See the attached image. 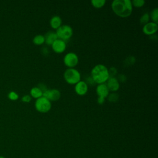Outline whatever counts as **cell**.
Wrapping results in <instances>:
<instances>
[{
  "label": "cell",
  "mask_w": 158,
  "mask_h": 158,
  "mask_svg": "<svg viewBox=\"0 0 158 158\" xmlns=\"http://www.w3.org/2000/svg\"><path fill=\"white\" fill-rule=\"evenodd\" d=\"M111 7L113 12L121 17H127L132 12L133 6L130 0H114Z\"/></svg>",
  "instance_id": "6da1fadb"
},
{
  "label": "cell",
  "mask_w": 158,
  "mask_h": 158,
  "mask_svg": "<svg viewBox=\"0 0 158 158\" xmlns=\"http://www.w3.org/2000/svg\"><path fill=\"white\" fill-rule=\"evenodd\" d=\"M91 77L94 83H104L109 78V69L102 64L96 65L91 70Z\"/></svg>",
  "instance_id": "7a4b0ae2"
},
{
  "label": "cell",
  "mask_w": 158,
  "mask_h": 158,
  "mask_svg": "<svg viewBox=\"0 0 158 158\" xmlns=\"http://www.w3.org/2000/svg\"><path fill=\"white\" fill-rule=\"evenodd\" d=\"M64 77L67 83L70 85H75L80 81L81 75L77 69L73 68H69L65 71Z\"/></svg>",
  "instance_id": "3957f363"
},
{
  "label": "cell",
  "mask_w": 158,
  "mask_h": 158,
  "mask_svg": "<svg viewBox=\"0 0 158 158\" xmlns=\"http://www.w3.org/2000/svg\"><path fill=\"white\" fill-rule=\"evenodd\" d=\"M55 33L58 39L65 41L72 37L73 35V30L70 26L68 25H63L56 29Z\"/></svg>",
  "instance_id": "277c9868"
},
{
  "label": "cell",
  "mask_w": 158,
  "mask_h": 158,
  "mask_svg": "<svg viewBox=\"0 0 158 158\" xmlns=\"http://www.w3.org/2000/svg\"><path fill=\"white\" fill-rule=\"evenodd\" d=\"M36 109L42 113L48 112L51 108V101L43 96L36 99L35 104Z\"/></svg>",
  "instance_id": "5b68a950"
},
{
  "label": "cell",
  "mask_w": 158,
  "mask_h": 158,
  "mask_svg": "<svg viewBox=\"0 0 158 158\" xmlns=\"http://www.w3.org/2000/svg\"><path fill=\"white\" fill-rule=\"evenodd\" d=\"M64 64L69 68H73L75 67L78 63V56L72 52H68L64 57Z\"/></svg>",
  "instance_id": "8992f818"
},
{
  "label": "cell",
  "mask_w": 158,
  "mask_h": 158,
  "mask_svg": "<svg viewBox=\"0 0 158 158\" xmlns=\"http://www.w3.org/2000/svg\"><path fill=\"white\" fill-rule=\"evenodd\" d=\"M50 101H56L60 98V92L57 89H47L43 93V96Z\"/></svg>",
  "instance_id": "52a82bcc"
},
{
  "label": "cell",
  "mask_w": 158,
  "mask_h": 158,
  "mask_svg": "<svg viewBox=\"0 0 158 158\" xmlns=\"http://www.w3.org/2000/svg\"><path fill=\"white\" fill-rule=\"evenodd\" d=\"M158 30L157 23L154 22H148L144 25L143 27V31L144 34L148 35H153Z\"/></svg>",
  "instance_id": "ba28073f"
},
{
  "label": "cell",
  "mask_w": 158,
  "mask_h": 158,
  "mask_svg": "<svg viewBox=\"0 0 158 158\" xmlns=\"http://www.w3.org/2000/svg\"><path fill=\"white\" fill-rule=\"evenodd\" d=\"M52 50L56 53H62L66 49L65 42L62 40L57 39L52 44Z\"/></svg>",
  "instance_id": "9c48e42d"
},
{
  "label": "cell",
  "mask_w": 158,
  "mask_h": 158,
  "mask_svg": "<svg viewBox=\"0 0 158 158\" xmlns=\"http://www.w3.org/2000/svg\"><path fill=\"white\" fill-rule=\"evenodd\" d=\"M75 91L76 93L80 96L85 95L88 91V85L84 81H80L75 84Z\"/></svg>",
  "instance_id": "30bf717a"
},
{
  "label": "cell",
  "mask_w": 158,
  "mask_h": 158,
  "mask_svg": "<svg viewBox=\"0 0 158 158\" xmlns=\"http://www.w3.org/2000/svg\"><path fill=\"white\" fill-rule=\"evenodd\" d=\"M109 89L106 84H99L96 87V93L98 96V98L105 99L109 95Z\"/></svg>",
  "instance_id": "8fae6325"
},
{
  "label": "cell",
  "mask_w": 158,
  "mask_h": 158,
  "mask_svg": "<svg viewBox=\"0 0 158 158\" xmlns=\"http://www.w3.org/2000/svg\"><path fill=\"white\" fill-rule=\"evenodd\" d=\"M106 85L109 90L112 91H117L120 87V84L118 81V79H117L114 77H110L109 78V79L107 80Z\"/></svg>",
  "instance_id": "7c38bea8"
},
{
  "label": "cell",
  "mask_w": 158,
  "mask_h": 158,
  "mask_svg": "<svg viewBox=\"0 0 158 158\" xmlns=\"http://www.w3.org/2000/svg\"><path fill=\"white\" fill-rule=\"evenodd\" d=\"M44 38H45V43L48 45H51L57 39H58L56 33L53 31L48 32L44 36Z\"/></svg>",
  "instance_id": "4fadbf2b"
},
{
  "label": "cell",
  "mask_w": 158,
  "mask_h": 158,
  "mask_svg": "<svg viewBox=\"0 0 158 158\" xmlns=\"http://www.w3.org/2000/svg\"><path fill=\"white\" fill-rule=\"evenodd\" d=\"M50 25L53 29H57L62 25V19L59 16L52 17L50 20Z\"/></svg>",
  "instance_id": "5bb4252c"
},
{
  "label": "cell",
  "mask_w": 158,
  "mask_h": 158,
  "mask_svg": "<svg viewBox=\"0 0 158 158\" xmlns=\"http://www.w3.org/2000/svg\"><path fill=\"white\" fill-rule=\"evenodd\" d=\"M30 94L33 98L38 99L43 96V92L39 88H38L37 86H35L31 89Z\"/></svg>",
  "instance_id": "9a60e30c"
},
{
  "label": "cell",
  "mask_w": 158,
  "mask_h": 158,
  "mask_svg": "<svg viewBox=\"0 0 158 158\" xmlns=\"http://www.w3.org/2000/svg\"><path fill=\"white\" fill-rule=\"evenodd\" d=\"M33 42L36 45H41L43 44L44 42H45V38H44V36L42 35H38L36 36H35L33 38Z\"/></svg>",
  "instance_id": "2e32d148"
},
{
  "label": "cell",
  "mask_w": 158,
  "mask_h": 158,
  "mask_svg": "<svg viewBox=\"0 0 158 158\" xmlns=\"http://www.w3.org/2000/svg\"><path fill=\"white\" fill-rule=\"evenodd\" d=\"M91 2L93 7L96 8H101L105 5L106 1V0H92Z\"/></svg>",
  "instance_id": "e0dca14e"
},
{
  "label": "cell",
  "mask_w": 158,
  "mask_h": 158,
  "mask_svg": "<svg viewBox=\"0 0 158 158\" xmlns=\"http://www.w3.org/2000/svg\"><path fill=\"white\" fill-rule=\"evenodd\" d=\"M151 18L152 20V22L157 23L158 22V9L155 8L151 12Z\"/></svg>",
  "instance_id": "ac0fdd59"
},
{
  "label": "cell",
  "mask_w": 158,
  "mask_h": 158,
  "mask_svg": "<svg viewBox=\"0 0 158 158\" xmlns=\"http://www.w3.org/2000/svg\"><path fill=\"white\" fill-rule=\"evenodd\" d=\"M132 6L136 7H140L144 5L145 1L144 0H133L131 1Z\"/></svg>",
  "instance_id": "d6986e66"
},
{
  "label": "cell",
  "mask_w": 158,
  "mask_h": 158,
  "mask_svg": "<svg viewBox=\"0 0 158 158\" xmlns=\"http://www.w3.org/2000/svg\"><path fill=\"white\" fill-rule=\"evenodd\" d=\"M149 15L148 13H145L139 19V21H140V23L141 24H143V25H145L146 23H148V21H149Z\"/></svg>",
  "instance_id": "ffe728a7"
},
{
  "label": "cell",
  "mask_w": 158,
  "mask_h": 158,
  "mask_svg": "<svg viewBox=\"0 0 158 158\" xmlns=\"http://www.w3.org/2000/svg\"><path fill=\"white\" fill-rule=\"evenodd\" d=\"M107 98L108 99V101H109L110 102H114L118 100V96L117 93H111V94H109Z\"/></svg>",
  "instance_id": "44dd1931"
},
{
  "label": "cell",
  "mask_w": 158,
  "mask_h": 158,
  "mask_svg": "<svg viewBox=\"0 0 158 158\" xmlns=\"http://www.w3.org/2000/svg\"><path fill=\"white\" fill-rule=\"evenodd\" d=\"M135 62V58L134 57H133V56H129L125 60V63L126 64H127L128 65L134 64Z\"/></svg>",
  "instance_id": "7402d4cb"
},
{
  "label": "cell",
  "mask_w": 158,
  "mask_h": 158,
  "mask_svg": "<svg viewBox=\"0 0 158 158\" xmlns=\"http://www.w3.org/2000/svg\"><path fill=\"white\" fill-rule=\"evenodd\" d=\"M9 98L10 99L15 101V100H17L18 99L19 96H18V94L15 92L11 91L9 94Z\"/></svg>",
  "instance_id": "603a6c76"
},
{
  "label": "cell",
  "mask_w": 158,
  "mask_h": 158,
  "mask_svg": "<svg viewBox=\"0 0 158 158\" xmlns=\"http://www.w3.org/2000/svg\"><path fill=\"white\" fill-rule=\"evenodd\" d=\"M117 73V69L115 67H111L109 70V77H114Z\"/></svg>",
  "instance_id": "cb8c5ba5"
},
{
  "label": "cell",
  "mask_w": 158,
  "mask_h": 158,
  "mask_svg": "<svg viewBox=\"0 0 158 158\" xmlns=\"http://www.w3.org/2000/svg\"><path fill=\"white\" fill-rule=\"evenodd\" d=\"M37 87L39 88L41 90V91L43 92V93L44 91H46L47 90V87H46V86L44 84H43V83L39 84Z\"/></svg>",
  "instance_id": "d4e9b609"
},
{
  "label": "cell",
  "mask_w": 158,
  "mask_h": 158,
  "mask_svg": "<svg viewBox=\"0 0 158 158\" xmlns=\"http://www.w3.org/2000/svg\"><path fill=\"white\" fill-rule=\"evenodd\" d=\"M31 98L29 95H25L22 98V101L23 102H29L31 101Z\"/></svg>",
  "instance_id": "484cf974"
},
{
  "label": "cell",
  "mask_w": 158,
  "mask_h": 158,
  "mask_svg": "<svg viewBox=\"0 0 158 158\" xmlns=\"http://www.w3.org/2000/svg\"><path fill=\"white\" fill-rule=\"evenodd\" d=\"M48 53H49V51H48V48H45V47H44V48H42V54H44V55H47V54H48Z\"/></svg>",
  "instance_id": "4316f807"
},
{
  "label": "cell",
  "mask_w": 158,
  "mask_h": 158,
  "mask_svg": "<svg viewBox=\"0 0 158 158\" xmlns=\"http://www.w3.org/2000/svg\"><path fill=\"white\" fill-rule=\"evenodd\" d=\"M105 99H102V98H98L97 99V102L99 104H102L104 102Z\"/></svg>",
  "instance_id": "83f0119b"
},
{
  "label": "cell",
  "mask_w": 158,
  "mask_h": 158,
  "mask_svg": "<svg viewBox=\"0 0 158 158\" xmlns=\"http://www.w3.org/2000/svg\"><path fill=\"white\" fill-rule=\"evenodd\" d=\"M118 78H119V79L118 80H118H120L122 82L126 80V77H125V76L124 75H120L119 76Z\"/></svg>",
  "instance_id": "f1b7e54d"
},
{
  "label": "cell",
  "mask_w": 158,
  "mask_h": 158,
  "mask_svg": "<svg viewBox=\"0 0 158 158\" xmlns=\"http://www.w3.org/2000/svg\"><path fill=\"white\" fill-rule=\"evenodd\" d=\"M0 158H5L4 156H0Z\"/></svg>",
  "instance_id": "f546056e"
}]
</instances>
